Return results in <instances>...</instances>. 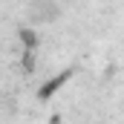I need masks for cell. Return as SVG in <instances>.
Instances as JSON below:
<instances>
[{
  "label": "cell",
  "instance_id": "obj_1",
  "mask_svg": "<svg viewBox=\"0 0 124 124\" xmlns=\"http://www.w3.org/2000/svg\"><path fill=\"white\" fill-rule=\"evenodd\" d=\"M69 75H72V72H61V75H58V78H55V81H52V84H49V87H43V90H40V98H49V95L55 93V90H58V87H61L63 81H66V78H69Z\"/></svg>",
  "mask_w": 124,
  "mask_h": 124
}]
</instances>
